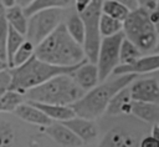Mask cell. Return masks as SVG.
Listing matches in <instances>:
<instances>
[{
    "mask_svg": "<svg viewBox=\"0 0 159 147\" xmlns=\"http://www.w3.org/2000/svg\"><path fill=\"white\" fill-rule=\"evenodd\" d=\"M34 55L40 61L60 67L76 66L87 60L82 46L68 35L63 22L35 47Z\"/></svg>",
    "mask_w": 159,
    "mask_h": 147,
    "instance_id": "6da1fadb",
    "label": "cell"
},
{
    "mask_svg": "<svg viewBox=\"0 0 159 147\" xmlns=\"http://www.w3.org/2000/svg\"><path fill=\"white\" fill-rule=\"evenodd\" d=\"M138 76L137 75H120L111 81L102 82L89 91L84 92V95L70 105L76 117H81L84 120L93 121L104 113L111 98L122 88L130 85Z\"/></svg>",
    "mask_w": 159,
    "mask_h": 147,
    "instance_id": "7a4b0ae2",
    "label": "cell"
},
{
    "mask_svg": "<svg viewBox=\"0 0 159 147\" xmlns=\"http://www.w3.org/2000/svg\"><path fill=\"white\" fill-rule=\"evenodd\" d=\"M87 61V60H86ZM84 61V62H86ZM83 64V62H82ZM80 64V65H82ZM80 65L70 66V67H60L40 61L34 56H31L24 65L14 69H9L11 74V91H16L22 96L29 90L42 85L50 78L58 75H71Z\"/></svg>",
    "mask_w": 159,
    "mask_h": 147,
    "instance_id": "3957f363",
    "label": "cell"
},
{
    "mask_svg": "<svg viewBox=\"0 0 159 147\" xmlns=\"http://www.w3.org/2000/svg\"><path fill=\"white\" fill-rule=\"evenodd\" d=\"M83 95L84 92L75 83L70 75L55 76L42 85L25 92L27 101L58 106H70Z\"/></svg>",
    "mask_w": 159,
    "mask_h": 147,
    "instance_id": "277c9868",
    "label": "cell"
},
{
    "mask_svg": "<svg viewBox=\"0 0 159 147\" xmlns=\"http://www.w3.org/2000/svg\"><path fill=\"white\" fill-rule=\"evenodd\" d=\"M124 37L137 46L142 54H157L158 31L148 16V10L137 7L129 11L125 20L122 22Z\"/></svg>",
    "mask_w": 159,
    "mask_h": 147,
    "instance_id": "5b68a950",
    "label": "cell"
},
{
    "mask_svg": "<svg viewBox=\"0 0 159 147\" xmlns=\"http://www.w3.org/2000/svg\"><path fill=\"white\" fill-rule=\"evenodd\" d=\"M102 1L103 0H92L84 11L78 14L84 27V40L82 44V49L84 52V57L91 64H96L97 61L98 49L102 39L99 34V17L102 15V10H101Z\"/></svg>",
    "mask_w": 159,
    "mask_h": 147,
    "instance_id": "8992f818",
    "label": "cell"
},
{
    "mask_svg": "<svg viewBox=\"0 0 159 147\" xmlns=\"http://www.w3.org/2000/svg\"><path fill=\"white\" fill-rule=\"evenodd\" d=\"M61 19V9H45L30 15L27 17L25 39L36 47L62 22Z\"/></svg>",
    "mask_w": 159,
    "mask_h": 147,
    "instance_id": "52a82bcc",
    "label": "cell"
},
{
    "mask_svg": "<svg viewBox=\"0 0 159 147\" xmlns=\"http://www.w3.org/2000/svg\"><path fill=\"white\" fill-rule=\"evenodd\" d=\"M123 39H124L123 31L113 36L101 39L97 61H96L99 81H106V78L109 75H112L113 70L119 65V49Z\"/></svg>",
    "mask_w": 159,
    "mask_h": 147,
    "instance_id": "ba28073f",
    "label": "cell"
},
{
    "mask_svg": "<svg viewBox=\"0 0 159 147\" xmlns=\"http://www.w3.org/2000/svg\"><path fill=\"white\" fill-rule=\"evenodd\" d=\"M132 101L135 102H159V82L157 77L135 78L128 86Z\"/></svg>",
    "mask_w": 159,
    "mask_h": 147,
    "instance_id": "9c48e42d",
    "label": "cell"
},
{
    "mask_svg": "<svg viewBox=\"0 0 159 147\" xmlns=\"http://www.w3.org/2000/svg\"><path fill=\"white\" fill-rule=\"evenodd\" d=\"M159 67V55L152 54L147 56H142L137 61L129 65H118L113 70V75H140V74H150L157 71Z\"/></svg>",
    "mask_w": 159,
    "mask_h": 147,
    "instance_id": "30bf717a",
    "label": "cell"
},
{
    "mask_svg": "<svg viewBox=\"0 0 159 147\" xmlns=\"http://www.w3.org/2000/svg\"><path fill=\"white\" fill-rule=\"evenodd\" d=\"M70 76L72 77L75 83L83 92L89 91L91 88L97 86L98 82H99V80H98V70H97L96 64H91L88 61H86L82 65H80Z\"/></svg>",
    "mask_w": 159,
    "mask_h": 147,
    "instance_id": "8fae6325",
    "label": "cell"
},
{
    "mask_svg": "<svg viewBox=\"0 0 159 147\" xmlns=\"http://www.w3.org/2000/svg\"><path fill=\"white\" fill-rule=\"evenodd\" d=\"M61 123H63L70 131H72V133H75V136L78 137L82 143H88L98 136V128L93 121L81 117H73Z\"/></svg>",
    "mask_w": 159,
    "mask_h": 147,
    "instance_id": "7c38bea8",
    "label": "cell"
},
{
    "mask_svg": "<svg viewBox=\"0 0 159 147\" xmlns=\"http://www.w3.org/2000/svg\"><path fill=\"white\" fill-rule=\"evenodd\" d=\"M97 147H138V141L129 131L116 127L106 133Z\"/></svg>",
    "mask_w": 159,
    "mask_h": 147,
    "instance_id": "4fadbf2b",
    "label": "cell"
},
{
    "mask_svg": "<svg viewBox=\"0 0 159 147\" xmlns=\"http://www.w3.org/2000/svg\"><path fill=\"white\" fill-rule=\"evenodd\" d=\"M45 132L62 147H81L83 145L80 138L61 122H52L50 126L45 127Z\"/></svg>",
    "mask_w": 159,
    "mask_h": 147,
    "instance_id": "5bb4252c",
    "label": "cell"
},
{
    "mask_svg": "<svg viewBox=\"0 0 159 147\" xmlns=\"http://www.w3.org/2000/svg\"><path fill=\"white\" fill-rule=\"evenodd\" d=\"M15 115L29 122V123H32V125H36V126H41V127H47L52 123V121L45 115L42 113L39 108H36L35 106H32L31 103L29 102H22L20 103L16 108H15Z\"/></svg>",
    "mask_w": 159,
    "mask_h": 147,
    "instance_id": "9a60e30c",
    "label": "cell"
},
{
    "mask_svg": "<svg viewBox=\"0 0 159 147\" xmlns=\"http://www.w3.org/2000/svg\"><path fill=\"white\" fill-rule=\"evenodd\" d=\"M130 105H132V98L129 95V88L128 86L118 91L109 101L106 113L111 116H118V115H129L130 113Z\"/></svg>",
    "mask_w": 159,
    "mask_h": 147,
    "instance_id": "2e32d148",
    "label": "cell"
},
{
    "mask_svg": "<svg viewBox=\"0 0 159 147\" xmlns=\"http://www.w3.org/2000/svg\"><path fill=\"white\" fill-rule=\"evenodd\" d=\"M29 103H31L32 106H35L36 108H39L42 113H45L51 121H57V122H65L68 121L75 116V112L72 111V108L70 106H58V105H46V103H39V102H31L27 101Z\"/></svg>",
    "mask_w": 159,
    "mask_h": 147,
    "instance_id": "e0dca14e",
    "label": "cell"
},
{
    "mask_svg": "<svg viewBox=\"0 0 159 147\" xmlns=\"http://www.w3.org/2000/svg\"><path fill=\"white\" fill-rule=\"evenodd\" d=\"M130 113L144 122L154 125V123H158V121H159V105L149 103V102L132 101Z\"/></svg>",
    "mask_w": 159,
    "mask_h": 147,
    "instance_id": "ac0fdd59",
    "label": "cell"
},
{
    "mask_svg": "<svg viewBox=\"0 0 159 147\" xmlns=\"http://www.w3.org/2000/svg\"><path fill=\"white\" fill-rule=\"evenodd\" d=\"M5 19L7 21V25L11 29L17 31L22 36H25L26 27H27V17L25 16L24 10L20 6L15 5L10 9H5Z\"/></svg>",
    "mask_w": 159,
    "mask_h": 147,
    "instance_id": "d6986e66",
    "label": "cell"
},
{
    "mask_svg": "<svg viewBox=\"0 0 159 147\" xmlns=\"http://www.w3.org/2000/svg\"><path fill=\"white\" fill-rule=\"evenodd\" d=\"M73 2V0H35L34 2H31L29 6H26L24 10V14L26 17H29L30 15L40 11V10H45V9H63L70 6Z\"/></svg>",
    "mask_w": 159,
    "mask_h": 147,
    "instance_id": "ffe728a7",
    "label": "cell"
},
{
    "mask_svg": "<svg viewBox=\"0 0 159 147\" xmlns=\"http://www.w3.org/2000/svg\"><path fill=\"white\" fill-rule=\"evenodd\" d=\"M101 10H102L103 15H107V16L116 19L120 22H123L129 14L128 7H125L124 5H122L117 1H113V0H103Z\"/></svg>",
    "mask_w": 159,
    "mask_h": 147,
    "instance_id": "44dd1931",
    "label": "cell"
},
{
    "mask_svg": "<svg viewBox=\"0 0 159 147\" xmlns=\"http://www.w3.org/2000/svg\"><path fill=\"white\" fill-rule=\"evenodd\" d=\"M65 27L68 32V35L78 44L82 46L83 44V40H84V27H83V22L80 17L78 14H72L66 24H65Z\"/></svg>",
    "mask_w": 159,
    "mask_h": 147,
    "instance_id": "7402d4cb",
    "label": "cell"
},
{
    "mask_svg": "<svg viewBox=\"0 0 159 147\" xmlns=\"http://www.w3.org/2000/svg\"><path fill=\"white\" fill-rule=\"evenodd\" d=\"M142 57V52L125 37L123 39L119 49V65H129Z\"/></svg>",
    "mask_w": 159,
    "mask_h": 147,
    "instance_id": "603a6c76",
    "label": "cell"
},
{
    "mask_svg": "<svg viewBox=\"0 0 159 147\" xmlns=\"http://www.w3.org/2000/svg\"><path fill=\"white\" fill-rule=\"evenodd\" d=\"M24 40H25V36H22L21 34H19L17 31H15L14 29H11L9 26L7 36H6V45H5V50H6V65H7L9 69L11 67V60H12L14 54L20 47V45L24 42Z\"/></svg>",
    "mask_w": 159,
    "mask_h": 147,
    "instance_id": "cb8c5ba5",
    "label": "cell"
},
{
    "mask_svg": "<svg viewBox=\"0 0 159 147\" xmlns=\"http://www.w3.org/2000/svg\"><path fill=\"white\" fill-rule=\"evenodd\" d=\"M34 52H35V46H34L30 41H27V40L25 39L24 42L20 45V47L16 50V52H15L14 56H12L11 67H10V69L19 67V66L24 65L31 56H34Z\"/></svg>",
    "mask_w": 159,
    "mask_h": 147,
    "instance_id": "d4e9b609",
    "label": "cell"
},
{
    "mask_svg": "<svg viewBox=\"0 0 159 147\" xmlns=\"http://www.w3.org/2000/svg\"><path fill=\"white\" fill-rule=\"evenodd\" d=\"M122 31V22L112 19L107 15H101L99 17V34L101 37H109Z\"/></svg>",
    "mask_w": 159,
    "mask_h": 147,
    "instance_id": "484cf974",
    "label": "cell"
},
{
    "mask_svg": "<svg viewBox=\"0 0 159 147\" xmlns=\"http://www.w3.org/2000/svg\"><path fill=\"white\" fill-rule=\"evenodd\" d=\"M24 102V96L16 91H7L0 97V112H14L15 108Z\"/></svg>",
    "mask_w": 159,
    "mask_h": 147,
    "instance_id": "4316f807",
    "label": "cell"
},
{
    "mask_svg": "<svg viewBox=\"0 0 159 147\" xmlns=\"http://www.w3.org/2000/svg\"><path fill=\"white\" fill-rule=\"evenodd\" d=\"M9 25L5 19V9L0 5V60L6 62V36H7Z\"/></svg>",
    "mask_w": 159,
    "mask_h": 147,
    "instance_id": "83f0119b",
    "label": "cell"
},
{
    "mask_svg": "<svg viewBox=\"0 0 159 147\" xmlns=\"http://www.w3.org/2000/svg\"><path fill=\"white\" fill-rule=\"evenodd\" d=\"M15 140V132L6 121H0V147H11Z\"/></svg>",
    "mask_w": 159,
    "mask_h": 147,
    "instance_id": "f1b7e54d",
    "label": "cell"
},
{
    "mask_svg": "<svg viewBox=\"0 0 159 147\" xmlns=\"http://www.w3.org/2000/svg\"><path fill=\"white\" fill-rule=\"evenodd\" d=\"M11 87V74L9 69L0 71V97L10 91Z\"/></svg>",
    "mask_w": 159,
    "mask_h": 147,
    "instance_id": "f546056e",
    "label": "cell"
},
{
    "mask_svg": "<svg viewBox=\"0 0 159 147\" xmlns=\"http://www.w3.org/2000/svg\"><path fill=\"white\" fill-rule=\"evenodd\" d=\"M138 147H159V140H155L152 136H147L138 143Z\"/></svg>",
    "mask_w": 159,
    "mask_h": 147,
    "instance_id": "4dcf8cb0",
    "label": "cell"
},
{
    "mask_svg": "<svg viewBox=\"0 0 159 147\" xmlns=\"http://www.w3.org/2000/svg\"><path fill=\"white\" fill-rule=\"evenodd\" d=\"M137 2L139 7H143L148 11L158 9V0H137Z\"/></svg>",
    "mask_w": 159,
    "mask_h": 147,
    "instance_id": "1f68e13d",
    "label": "cell"
},
{
    "mask_svg": "<svg viewBox=\"0 0 159 147\" xmlns=\"http://www.w3.org/2000/svg\"><path fill=\"white\" fill-rule=\"evenodd\" d=\"M91 1H92V0H73L77 14H81L82 11H84V10H86V7L91 4Z\"/></svg>",
    "mask_w": 159,
    "mask_h": 147,
    "instance_id": "d6a6232c",
    "label": "cell"
},
{
    "mask_svg": "<svg viewBox=\"0 0 159 147\" xmlns=\"http://www.w3.org/2000/svg\"><path fill=\"white\" fill-rule=\"evenodd\" d=\"M113 1H117V2H119V4H122V5H124L125 7L129 9V11H132V10H134V9H137V7H139L137 0H113Z\"/></svg>",
    "mask_w": 159,
    "mask_h": 147,
    "instance_id": "836d02e7",
    "label": "cell"
},
{
    "mask_svg": "<svg viewBox=\"0 0 159 147\" xmlns=\"http://www.w3.org/2000/svg\"><path fill=\"white\" fill-rule=\"evenodd\" d=\"M148 16H149L150 22H152L153 25L157 26L158 22H159V11H158V9H154V10L148 11Z\"/></svg>",
    "mask_w": 159,
    "mask_h": 147,
    "instance_id": "e575fe53",
    "label": "cell"
},
{
    "mask_svg": "<svg viewBox=\"0 0 159 147\" xmlns=\"http://www.w3.org/2000/svg\"><path fill=\"white\" fill-rule=\"evenodd\" d=\"M0 5L4 9H10V7L15 6L16 2H15V0H0Z\"/></svg>",
    "mask_w": 159,
    "mask_h": 147,
    "instance_id": "d590c367",
    "label": "cell"
},
{
    "mask_svg": "<svg viewBox=\"0 0 159 147\" xmlns=\"http://www.w3.org/2000/svg\"><path fill=\"white\" fill-rule=\"evenodd\" d=\"M35 0H15V2H16V5L17 6H20L21 9H25L26 6H29L31 2H34Z\"/></svg>",
    "mask_w": 159,
    "mask_h": 147,
    "instance_id": "8d00e7d4",
    "label": "cell"
},
{
    "mask_svg": "<svg viewBox=\"0 0 159 147\" xmlns=\"http://www.w3.org/2000/svg\"><path fill=\"white\" fill-rule=\"evenodd\" d=\"M152 137H154L155 140H159V125L158 123H154L153 127H152Z\"/></svg>",
    "mask_w": 159,
    "mask_h": 147,
    "instance_id": "74e56055",
    "label": "cell"
},
{
    "mask_svg": "<svg viewBox=\"0 0 159 147\" xmlns=\"http://www.w3.org/2000/svg\"><path fill=\"white\" fill-rule=\"evenodd\" d=\"M5 69H9L7 65H6V62H4V61L0 60V71H1V70H5Z\"/></svg>",
    "mask_w": 159,
    "mask_h": 147,
    "instance_id": "f35d334b",
    "label": "cell"
}]
</instances>
